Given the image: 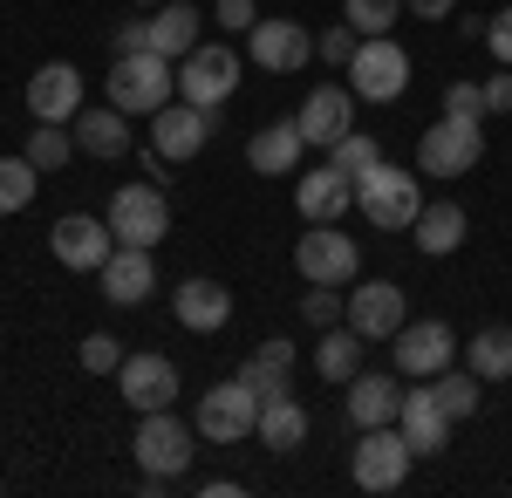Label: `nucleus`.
<instances>
[{
    "label": "nucleus",
    "instance_id": "f257e3e1",
    "mask_svg": "<svg viewBox=\"0 0 512 498\" xmlns=\"http://www.w3.org/2000/svg\"><path fill=\"white\" fill-rule=\"evenodd\" d=\"M171 96H178V62H164L158 48L117 55V69H110V103H117L123 116H158Z\"/></svg>",
    "mask_w": 512,
    "mask_h": 498
},
{
    "label": "nucleus",
    "instance_id": "f03ea898",
    "mask_svg": "<svg viewBox=\"0 0 512 498\" xmlns=\"http://www.w3.org/2000/svg\"><path fill=\"white\" fill-rule=\"evenodd\" d=\"M355 205H362L369 226L410 232V226H417V212H424V192H417V178H410L403 164H376V171L355 178Z\"/></svg>",
    "mask_w": 512,
    "mask_h": 498
},
{
    "label": "nucleus",
    "instance_id": "7ed1b4c3",
    "mask_svg": "<svg viewBox=\"0 0 512 498\" xmlns=\"http://www.w3.org/2000/svg\"><path fill=\"white\" fill-rule=\"evenodd\" d=\"M198 451V423L185 430V417H171V410H144L137 423V437H130V458L144 464V478H185V464Z\"/></svg>",
    "mask_w": 512,
    "mask_h": 498
},
{
    "label": "nucleus",
    "instance_id": "20e7f679",
    "mask_svg": "<svg viewBox=\"0 0 512 498\" xmlns=\"http://www.w3.org/2000/svg\"><path fill=\"white\" fill-rule=\"evenodd\" d=\"M410 464H417L410 437H403L396 423H376V430H362V444H355L349 478L362 485V492H396V485L410 478Z\"/></svg>",
    "mask_w": 512,
    "mask_h": 498
},
{
    "label": "nucleus",
    "instance_id": "39448f33",
    "mask_svg": "<svg viewBox=\"0 0 512 498\" xmlns=\"http://www.w3.org/2000/svg\"><path fill=\"white\" fill-rule=\"evenodd\" d=\"M478 157H485V130L465 116H437L431 130L417 137V171L424 178H465Z\"/></svg>",
    "mask_w": 512,
    "mask_h": 498
},
{
    "label": "nucleus",
    "instance_id": "423d86ee",
    "mask_svg": "<svg viewBox=\"0 0 512 498\" xmlns=\"http://www.w3.org/2000/svg\"><path fill=\"white\" fill-rule=\"evenodd\" d=\"M349 89H355V103H396L410 89V55L390 35H362V48L349 62Z\"/></svg>",
    "mask_w": 512,
    "mask_h": 498
},
{
    "label": "nucleus",
    "instance_id": "0eeeda50",
    "mask_svg": "<svg viewBox=\"0 0 512 498\" xmlns=\"http://www.w3.org/2000/svg\"><path fill=\"white\" fill-rule=\"evenodd\" d=\"M294 267H301L308 287H342L362 267V246H355L349 232H335V219H328V226H308L294 239Z\"/></svg>",
    "mask_w": 512,
    "mask_h": 498
},
{
    "label": "nucleus",
    "instance_id": "6e6552de",
    "mask_svg": "<svg viewBox=\"0 0 512 498\" xmlns=\"http://www.w3.org/2000/svg\"><path fill=\"white\" fill-rule=\"evenodd\" d=\"M103 219H110V232L123 246H158L171 232V198H164V185H123V192H110Z\"/></svg>",
    "mask_w": 512,
    "mask_h": 498
},
{
    "label": "nucleus",
    "instance_id": "1a4fd4ad",
    "mask_svg": "<svg viewBox=\"0 0 512 498\" xmlns=\"http://www.w3.org/2000/svg\"><path fill=\"white\" fill-rule=\"evenodd\" d=\"M260 430V396L239 383H212L198 396V437H212V444H239V437H253Z\"/></svg>",
    "mask_w": 512,
    "mask_h": 498
},
{
    "label": "nucleus",
    "instance_id": "9d476101",
    "mask_svg": "<svg viewBox=\"0 0 512 498\" xmlns=\"http://www.w3.org/2000/svg\"><path fill=\"white\" fill-rule=\"evenodd\" d=\"M48 253L69 273H103V260L117 253V232H110V219L69 212V219H55V232H48Z\"/></svg>",
    "mask_w": 512,
    "mask_h": 498
},
{
    "label": "nucleus",
    "instance_id": "9b49d317",
    "mask_svg": "<svg viewBox=\"0 0 512 498\" xmlns=\"http://www.w3.org/2000/svg\"><path fill=\"white\" fill-rule=\"evenodd\" d=\"M233 89H239V55L233 48H192V55L178 62V96L198 103V110H219Z\"/></svg>",
    "mask_w": 512,
    "mask_h": 498
},
{
    "label": "nucleus",
    "instance_id": "f8f14e48",
    "mask_svg": "<svg viewBox=\"0 0 512 498\" xmlns=\"http://www.w3.org/2000/svg\"><path fill=\"white\" fill-rule=\"evenodd\" d=\"M451 362H458V342H451L444 321H403V328H396V369H403L410 383H431Z\"/></svg>",
    "mask_w": 512,
    "mask_h": 498
},
{
    "label": "nucleus",
    "instance_id": "ddd939ff",
    "mask_svg": "<svg viewBox=\"0 0 512 498\" xmlns=\"http://www.w3.org/2000/svg\"><path fill=\"white\" fill-rule=\"evenodd\" d=\"M246 55H253L267 76H294V69H308V62H315V35H308L301 21H253Z\"/></svg>",
    "mask_w": 512,
    "mask_h": 498
},
{
    "label": "nucleus",
    "instance_id": "4468645a",
    "mask_svg": "<svg viewBox=\"0 0 512 498\" xmlns=\"http://www.w3.org/2000/svg\"><path fill=\"white\" fill-rule=\"evenodd\" d=\"M205 137H212V110H198V103H164L158 116H151V151L171 157V164H192L198 151H205Z\"/></svg>",
    "mask_w": 512,
    "mask_h": 498
},
{
    "label": "nucleus",
    "instance_id": "2eb2a0df",
    "mask_svg": "<svg viewBox=\"0 0 512 498\" xmlns=\"http://www.w3.org/2000/svg\"><path fill=\"white\" fill-rule=\"evenodd\" d=\"M103 301L110 307H144L151 301V287H158V260H151V246H123L117 239V253L103 260Z\"/></svg>",
    "mask_w": 512,
    "mask_h": 498
},
{
    "label": "nucleus",
    "instance_id": "dca6fc26",
    "mask_svg": "<svg viewBox=\"0 0 512 498\" xmlns=\"http://www.w3.org/2000/svg\"><path fill=\"white\" fill-rule=\"evenodd\" d=\"M28 110H35V123H76L82 116L76 62H41L35 76H28Z\"/></svg>",
    "mask_w": 512,
    "mask_h": 498
},
{
    "label": "nucleus",
    "instance_id": "f3484780",
    "mask_svg": "<svg viewBox=\"0 0 512 498\" xmlns=\"http://www.w3.org/2000/svg\"><path fill=\"white\" fill-rule=\"evenodd\" d=\"M294 123H301V137H308V144H328V151H335V144L355 130V89H342V82L308 89V103H301Z\"/></svg>",
    "mask_w": 512,
    "mask_h": 498
},
{
    "label": "nucleus",
    "instance_id": "a211bd4d",
    "mask_svg": "<svg viewBox=\"0 0 512 498\" xmlns=\"http://www.w3.org/2000/svg\"><path fill=\"white\" fill-rule=\"evenodd\" d=\"M349 328L362 342H396V328H403V287L396 280H362L349 294Z\"/></svg>",
    "mask_w": 512,
    "mask_h": 498
},
{
    "label": "nucleus",
    "instance_id": "6ab92c4d",
    "mask_svg": "<svg viewBox=\"0 0 512 498\" xmlns=\"http://www.w3.org/2000/svg\"><path fill=\"white\" fill-rule=\"evenodd\" d=\"M117 389H123L130 410H171V403H178V369H171L164 355H123Z\"/></svg>",
    "mask_w": 512,
    "mask_h": 498
},
{
    "label": "nucleus",
    "instance_id": "aec40b11",
    "mask_svg": "<svg viewBox=\"0 0 512 498\" xmlns=\"http://www.w3.org/2000/svg\"><path fill=\"white\" fill-rule=\"evenodd\" d=\"M171 314H178V328H192V335H219L226 321H233V294L219 287V280H178V294H171Z\"/></svg>",
    "mask_w": 512,
    "mask_h": 498
},
{
    "label": "nucleus",
    "instance_id": "412c9836",
    "mask_svg": "<svg viewBox=\"0 0 512 498\" xmlns=\"http://www.w3.org/2000/svg\"><path fill=\"white\" fill-rule=\"evenodd\" d=\"M355 198V178L349 171H335V164H315V171H301V185H294V205H301V219L308 226H328V219H342Z\"/></svg>",
    "mask_w": 512,
    "mask_h": 498
},
{
    "label": "nucleus",
    "instance_id": "4be33fe9",
    "mask_svg": "<svg viewBox=\"0 0 512 498\" xmlns=\"http://www.w3.org/2000/svg\"><path fill=\"white\" fill-rule=\"evenodd\" d=\"M396 430L410 437V451L417 458H437L444 444H451V417L437 410V396L431 383H417V389H403V417H396Z\"/></svg>",
    "mask_w": 512,
    "mask_h": 498
},
{
    "label": "nucleus",
    "instance_id": "5701e85b",
    "mask_svg": "<svg viewBox=\"0 0 512 498\" xmlns=\"http://www.w3.org/2000/svg\"><path fill=\"white\" fill-rule=\"evenodd\" d=\"M465 232H472V219H465V205H458V198H424V212H417L410 239H417V253L444 260V253H458V246H465Z\"/></svg>",
    "mask_w": 512,
    "mask_h": 498
},
{
    "label": "nucleus",
    "instance_id": "b1692460",
    "mask_svg": "<svg viewBox=\"0 0 512 498\" xmlns=\"http://www.w3.org/2000/svg\"><path fill=\"white\" fill-rule=\"evenodd\" d=\"M403 417V383L396 376H349V423L376 430V423Z\"/></svg>",
    "mask_w": 512,
    "mask_h": 498
},
{
    "label": "nucleus",
    "instance_id": "393cba45",
    "mask_svg": "<svg viewBox=\"0 0 512 498\" xmlns=\"http://www.w3.org/2000/svg\"><path fill=\"white\" fill-rule=\"evenodd\" d=\"M253 437H260L267 451H280V458H287V451H301V444H308V403H301L294 389H287V396H267Z\"/></svg>",
    "mask_w": 512,
    "mask_h": 498
},
{
    "label": "nucleus",
    "instance_id": "a878e982",
    "mask_svg": "<svg viewBox=\"0 0 512 498\" xmlns=\"http://www.w3.org/2000/svg\"><path fill=\"white\" fill-rule=\"evenodd\" d=\"M308 151V137H301V123H267L253 144H246V164L260 171V178H287L294 164Z\"/></svg>",
    "mask_w": 512,
    "mask_h": 498
},
{
    "label": "nucleus",
    "instance_id": "bb28decb",
    "mask_svg": "<svg viewBox=\"0 0 512 498\" xmlns=\"http://www.w3.org/2000/svg\"><path fill=\"white\" fill-rule=\"evenodd\" d=\"M198 28H205V14H198L192 0H164L158 21H151V48H158L164 62H185L198 48Z\"/></svg>",
    "mask_w": 512,
    "mask_h": 498
},
{
    "label": "nucleus",
    "instance_id": "cd10ccee",
    "mask_svg": "<svg viewBox=\"0 0 512 498\" xmlns=\"http://www.w3.org/2000/svg\"><path fill=\"white\" fill-rule=\"evenodd\" d=\"M315 376H321V383H349V376H362V335H355L349 321L321 328V342H315Z\"/></svg>",
    "mask_w": 512,
    "mask_h": 498
},
{
    "label": "nucleus",
    "instance_id": "c85d7f7f",
    "mask_svg": "<svg viewBox=\"0 0 512 498\" xmlns=\"http://www.w3.org/2000/svg\"><path fill=\"white\" fill-rule=\"evenodd\" d=\"M465 369H472L478 383H506V376H512V328H506V321L478 328L472 342H465Z\"/></svg>",
    "mask_w": 512,
    "mask_h": 498
},
{
    "label": "nucleus",
    "instance_id": "c756f323",
    "mask_svg": "<svg viewBox=\"0 0 512 498\" xmlns=\"http://www.w3.org/2000/svg\"><path fill=\"white\" fill-rule=\"evenodd\" d=\"M76 144L89 157H123L130 151V116L110 103V110H82L76 116Z\"/></svg>",
    "mask_w": 512,
    "mask_h": 498
},
{
    "label": "nucleus",
    "instance_id": "7c9ffc66",
    "mask_svg": "<svg viewBox=\"0 0 512 498\" xmlns=\"http://www.w3.org/2000/svg\"><path fill=\"white\" fill-rule=\"evenodd\" d=\"M478 376L472 369H444V376H431V396H437V410L451 423H465V417H478Z\"/></svg>",
    "mask_w": 512,
    "mask_h": 498
},
{
    "label": "nucleus",
    "instance_id": "2f4dec72",
    "mask_svg": "<svg viewBox=\"0 0 512 498\" xmlns=\"http://www.w3.org/2000/svg\"><path fill=\"white\" fill-rule=\"evenodd\" d=\"M35 185H41V171L28 157H0V219L7 212H28L35 205Z\"/></svg>",
    "mask_w": 512,
    "mask_h": 498
},
{
    "label": "nucleus",
    "instance_id": "473e14b6",
    "mask_svg": "<svg viewBox=\"0 0 512 498\" xmlns=\"http://www.w3.org/2000/svg\"><path fill=\"white\" fill-rule=\"evenodd\" d=\"M69 151H76V137H69L62 123H35V137H28V151H21V157H28L35 171H62Z\"/></svg>",
    "mask_w": 512,
    "mask_h": 498
},
{
    "label": "nucleus",
    "instance_id": "72a5a7b5",
    "mask_svg": "<svg viewBox=\"0 0 512 498\" xmlns=\"http://www.w3.org/2000/svg\"><path fill=\"white\" fill-rule=\"evenodd\" d=\"M396 14H403V0H342V21L355 35H390Z\"/></svg>",
    "mask_w": 512,
    "mask_h": 498
},
{
    "label": "nucleus",
    "instance_id": "f704fd0d",
    "mask_svg": "<svg viewBox=\"0 0 512 498\" xmlns=\"http://www.w3.org/2000/svg\"><path fill=\"white\" fill-rule=\"evenodd\" d=\"M328 164H335V171H349V178H362V171H376V164H383V144H376V137H362V130H349V137L335 144Z\"/></svg>",
    "mask_w": 512,
    "mask_h": 498
},
{
    "label": "nucleus",
    "instance_id": "c9c22d12",
    "mask_svg": "<svg viewBox=\"0 0 512 498\" xmlns=\"http://www.w3.org/2000/svg\"><path fill=\"white\" fill-rule=\"evenodd\" d=\"M76 362L89 369V376H117V369H123V342H117V335H82Z\"/></svg>",
    "mask_w": 512,
    "mask_h": 498
},
{
    "label": "nucleus",
    "instance_id": "e433bc0d",
    "mask_svg": "<svg viewBox=\"0 0 512 498\" xmlns=\"http://www.w3.org/2000/svg\"><path fill=\"white\" fill-rule=\"evenodd\" d=\"M239 383H246L253 396H260V403H267V396H287V369H280V362H267V355L253 348V362L239 369Z\"/></svg>",
    "mask_w": 512,
    "mask_h": 498
},
{
    "label": "nucleus",
    "instance_id": "4c0bfd02",
    "mask_svg": "<svg viewBox=\"0 0 512 498\" xmlns=\"http://www.w3.org/2000/svg\"><path fill=\"white\" fill-rule=\"evenodd\" d=\"M301 321H308V328H335V321H349V301H342L335 287H308V301H301Z\"/></svg>",
    "mask_w": 512,
    "mask_h": 498
},
{
    "label": "nucleus",
    "instance_id": "58836bf2",
    "mask_svg": "<svg viewBox=\"0 0 512 498\" xmlns=\"http://www.w3.org/2000/svg\"><path fill=\"white\" fill-rule=\"evenodd\" d=\"M444 116L485 123V82H451V89H444Z\"/></svg>",
    "mask_w": 512,
    "mask_h": 498
},
{
    "label": "nucleus",
    "instance_id": "ea45409f",
    "mask_svg": "<svg viewBox=\"0 0 512 498\" xmlns=\"http://www.w3.org/2000/svg\"><path fill=\"white\" fill-rule=\"evenodd\" d=\"M355 48H362V35H355L349 21H342V28H328V35L315 41V55H321V62H335V69H349V62H355Z\"/></svg>",
    "mask_w": 512,
    "mask_h": 498
},
{
    "label": "nucleus",
    "instance_id": "a19ab883",
    "mask_svg": "<svg viewBox=\"0 0 512 498\" xmlns=\"http://www.w3.org/2000/svg\"><path fill=\"white\" fill-rule=\"evenodd\" d=\"M485 48L499 55V69H512V7H506V14H492V21H485Z\"/></svg>",
    "mask_w": 512,
    "mask_h": 498
},
{
    "label": "nucleus",
    "instance_id": "79ce46f5",
    "mask_svg": "<svg viewBox=\"0 0 512 498\" xmlns=\"http://www.w3.org/2000/svg\"><path fill=\"white\" fill-rule=\"evenodd\" d=\"M212 21H219V28H246V35H253L260 7H253V0H219V7H212Z\"/></svg>",
    "mask_w": 512,
    "mask_h": 498
},
{
    "label": "nucleus",
    "instance_id": "37998d69",
    "mask_svg": "<svg viewBox=\"0 0 512 498\" xmlns=\"http://www.w3.org/2000/svg\"><path fill=\"white\" fill-rule=\"evenodd\" d=\"M110 48H117V55H144V48H151V21H123L117 35H110Z\"/></svg>",
    "mask_w": 512,
    "mask_h": 498
},
{
    "label": "nucleus",
    "instance_id": "c03bdc74",
    "mask_svg": "<svg viewBox=\"0 0 512 498\" xmlns=\"http://www.w3.org/2000/svg\"><path fill=\"white\" fill-rule=\"evenodd\" d=\"M485 116H512V69H499L485 82Z\"/></svg>",
    "mask_w": 512,
    "mask_h": 498
},
{
    "label": "nucleus",
    "instance_id": "a18cd8bd",
    "mask_svg": "<svg viewBox=\"0 0 512 498\" xmlns=\"http://www.w3.org/2000/svg\"><path fill=\"white\" fill-rule=\"evenodd\" d=\"M403 7H410L417 21H451V14H458V0H403Z\"/></svg>",
    "mask_w": 512,
    "mask_h": 498
},
{
    "label": "nucleus",
    "instance_id": "49530a36",
    "mask_svg": "<svg viewBox=\"0 0 512 498\" xmlns=\"http://www.w3.org/2000/svg\"><path fill=\"white\" fill-rule=\"evenodd\" d=\"M260 355L280 362V369H294V342H280V335H274V342H260Z\"/></svg>",
    "mask_w": 512,
    "mask_h": 498
},
{
    "label": "nucleus",
    "instance_id": "de8ad7c7",
    "mask_svg": "<svg viewBox=\"0 0 512 498\" xmlns=\"http://www.w3.org/2000/svg\"><path fill=\"white\" fill-rule=\"evenodd\" d=\"M144 7H164V0H144Z\"/></svg>",
    "mask_w": 512,
    "mask_h": 498
}]
</instances>
